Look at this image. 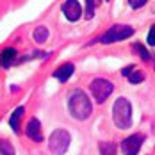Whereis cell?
Returning <instances> with one entry per match:
<instances>
[{
    "label": "cell",
    "instance_id": "obj_1",
    "mask_svg": "<svg viewBox=\"0 0 155 155\" xmlns=\"http://www.w3.org/2000/svg\"><path fill=\"white\" fill-rule=\"evenodd\" d=\"M68 110L75 120H80V121L87 120L91 116V110H93L89 96L82 89H73L68 94Z\"/></svg>",
    "mask_w": 155,
    "mask_h": 155
},
{
    "label": "cell",
    "instance_id": "obj_2",
    "mask_svg": "<svg viewBox=\"0 0 155 155\" xmlns=\"http://www.w3.org/2000/svg\"><path fill=\"white\" fill-rule=\"evenodd\" d=\"M112 121L120 130H127L132 125V105L123 96H120L112 105Z\"/></svg>",
    "mask_w": 155,
    "mask_h": 155
},
{
    "label": "cell",
    "instance_id": "obj_3",
    "mask_svg": "<svg viewBox=\"0 0 155 155\" xmlns=\"http://www.w3.org/2000/svg\"><path fill=\"white\" fill-rule=\"evenodd\" d=\"M70 143H71L70 132H66L64 128H55L48 139V146H50V152L54 155H64Z\"/></svg>",
    "mask_w": 155,
    "mask_h": 155
},
{
    "label": "cell",
    "instance_id": "obj_4",
    "mask_svg": "<svg viewBox=\"0 0 155 155\" xmlns=\"http://www.w3.org/2000/svg\"><path fill=\"white\" fill-rule=\"evenodd\" d=\"M134 34V29L130 25H121V23H116L112 25L109 31H105L102 36H100V43L104 45H110V43H116V41H123L127 38H130Z\"/></svg>",
    "mask_w": 155,
    "mask_h": 155
},
{
    "label": "cell",
    "instance_id": "obj_5",
    "mask_svg": "<svg viewBox=\"0 0 155 155\" xmlns=\"http://www.w3.org/2000/svg\"><path fill=\"white\" fill-rule=\"evenodd\" d=\"M89 89H91V93H93L94 100H96L98 104H104L109 96H110V93L114 91V86H112V82H109L107 78L98 77L89 84Z\"/></svg>",
    "mask_w": 155,
    "mask_h": 155
},
{
    "label": "cell",
    "instance_id": "obj_6",
    "mask_svg": "<svg viewBox=\"0 0 155 155\" xmlns=\"http://www.w3.org/2000/svg\"><path fill=\"white\" fill-rule=\"evenodd\" d=\"M144 143V134H134L121 141V152L123 155H137L141 144Z\"/></svg>",
    "mask_w": 155,
    "mask_h": 155
},
{
    "label": "cell",
    "instance_id": "obj_7",
    "mask_svg": "<svg viewBox=\"0 0 155 155\" xmlns=\"http://www.w3.org/2000/svg\"><path fill=\"white\" fill-rule=\"evenodd\" d=\"M62 15L66 16L70 21H77L82 16V7L77 0H66L62 4Z\"/></svg>",
    "mask_w": 155,
    "mask_h": 155
},
{
    "label": "cell",
    "instance_id": "obj_8",
    "mask_svg": "<svg viewBox=\"0 0 155 155\" xmlns=\"http://www.w3.org/2000/svg\"><path fill=\"white\" fill-rule=\"evenodd\" d=\"M27 136L34 143H41L43 141V130H41V121L38 118H31L27 123Z\"/></svg>",
    "mask_w": 155,
    "mask_h": 155
},
{
    "label": "cell",
    "instance_id": "obj_9",
    "mask_svg": "<svg viewBox=\"0 0 155 155\" xmlns=\"http://www.w3.org/2000/svg\"><path fill=\"white\" fill-rule=\"evenodd\" d=\"M73 71H75V66H73L71 62H66V64L59 66V68L54 71V77L57 78V80H61V82H66L68 78L73 75Z\"/></svg>",
    "mask_w": 155,
    "mask_h": 155
},
{
    "label": "cell",
    "instance_id": "obj_10",
    "mask_svg": "<svg viewBox=\"0 0 155 155\" xmlns=\"http://www.w3.org/2000/svg\"><path fill=\"white\" fill-rule=\"evenodd\" d=\"M15 59H16V50L15 48L7 47V48L2 50V54H0V62H2V66L11 68V66L15 64Z\"/></svg>",
    "mask_w": 155,
    "mask_h": 155
},
{
    "label": "cell",
    "instance_id": "obj_11",
    "mask_svg": "<svg viewBox=\"0 0 155 155\" xmlns=\"http://www.w3.org/2000/svg\"><path fill=\"white\" fill-rule=\"evenodd\" d=\"M23 107H16L15 112L11 114V118H9V125H11V128L15 130L16 134L20 132V120H21V116H23Z\"/></svg>",
    "mask_w": 155,
    "mask_h": 155
},
{
    "label": "cell",
    "instance_id": "obj_12",
    "mask_svg": "<svg viewBox=\"0 0 155 155\" xmlns=\"http://www.w3.org/2000/svg\"><path fill=\"white\" fill-rule=\"evenodd\" d=\"M47 39H48V29L47 27H38V29L34 31V41H36V43L43 45V43H47Z\"/></svg>",
    "mask_w": 155,
    "mask_h": 155
},
{
    "label": "cell",
    "instance_id": "obj_13",
    "mask_svg": "<svg viewBox=\"0 0 155 155\" xmlns=\"http://www.w3.org/2000/svg\"><path fill=\"white\" fill-rule=\"evenodd\" d=\"M0 155H16L13 144L7 139H2V137H0Z\"/></svg>",
    "mask_w": 155,
    "mask_h": 155
},
{
    "label": "cell",
    "instance_id": "obj_14",
    "mask_svg": "<svg viewBox=\"0 0 155 155\" xmlns=\"http://www.w3.org/2000/svg\"><path fill=\"white\" fill-rule=\"evenodd\" d=\"M98 4L100 0H86V18L87 20H91L94 16V9L98 7Z\"/></svg>",
    "mask_w": 155,
    "mask_h": 155
},
{
    "label": "cell",
    "instance_id": "obj_15",
    "mask_svg": "<svg viewBox=\"0 0 155 155\" xmlns=\"http://www.w3.org/2000/svg\"><path fill=\"white\" fill-rule=\"evenodd\" d=\"M98 148H100V153L102 155H116V146H114V143H100Z\"/></svg>",
    "mask_w": 155,
    "mask_h": 155
},
{
    "label": "cell",
    "instance_id": "obj_16",
    "mask_svg": "<svg viewBox=\"0 0 155 155\" xmlns=\"http://www.w3.org/2000/svg\"><path fill=\"white\" fill-rule=\"evenodd\" d=\"M127 78L130 80V84H139V82L144 80V73H143V71H132Z\"/></svg>",
    "mask_w": 155,
    "mask_h": 155
},
{
    "label": "cell",
    "instance_id": "obj_17",
    "mask_svg": "<svg viewBox=\"0 0 155 155\" xmlns=\"http://www.w3.org/2000/svg\"><path fill=\"white\" fill-rule=\"evenodd\" d=\"M134 48H136V52L141 55V59H143V61H150V59H152V57H150V54L146 52V48L143 47V45L136 43V45H134Z\"/></svg>",
    "mask_w": 155,
    "mask_h": 155
},
{
    "label": "cell",
    "instance_id": "obj_18",
    "mask_svg": "<svg viewBox=\"0 0 155 155\" xmlns=\"http://www.w3.org/2000/svg\"><path fill=\"white\" fill-rule=\"evenodd\" d=\"M148 45H150V47H155V25L150 27V32H148Z\"/></svg>",
    "mask_w": 155,
    "mask_h": 155
},
{
    "label": "cell",
    "instance_id": "obj_19",
    "mask_svg": "<svg viewBox=\"0 0 155 155\" xmlns=\"http://www.w3.org/2000/svg\"><path fill=\"white\" fill-rule=\"evenodd\" d=\"M146 2H148V0H128L130 7H134V9H139V7H143Z\"/></svg>",
    "mask_w": 155,
    "mask_h": 155
},
{
    "label": "cell",
    "instance_id": "obj_20",
    "mask_svg": "<svg viewBox=\"0 0 155 155\" xmlns=\"http://www.w3.org/2000/svg\"><path fill=\"white\" fill-rule=\"evenodd\" d=\"M132 70H134V66H127V68H123V70H121V75L128 77V75L132 73Z\"/></svg>",
    "mask_w": 155,
    "mask_h": 155
},
{
    "label": "cell",
    "instance_id": "obj_21",
    "mask_svg": "<svg viewBox=\"0 0 155 155\" xmlns=\"http://www.w3.org/2000/svg\"><path fill=\"white\" fill-rule=\"evenodd\" d=\"M0 64H2V62H0Z\"/></svg>",
    "mask_w": 155,
    "mask_h": 155
}]
</instances>
